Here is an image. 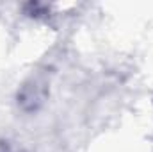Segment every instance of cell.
<instances>
[{"instance_id":"cell-1","label":"cell","mask_w":153,"mask_h":152,"mask_svg":"<svg viewBox=\"0 0 153 152\" xmlns=\"http://www.w3.org/2000/svg\"><path fill=\"white\" fill-rule=\"evenodd\" d=\"M48 93V84L41 77H30L18 91V106L25 113L38 111Z\"/></svg>"}]
</instances>
